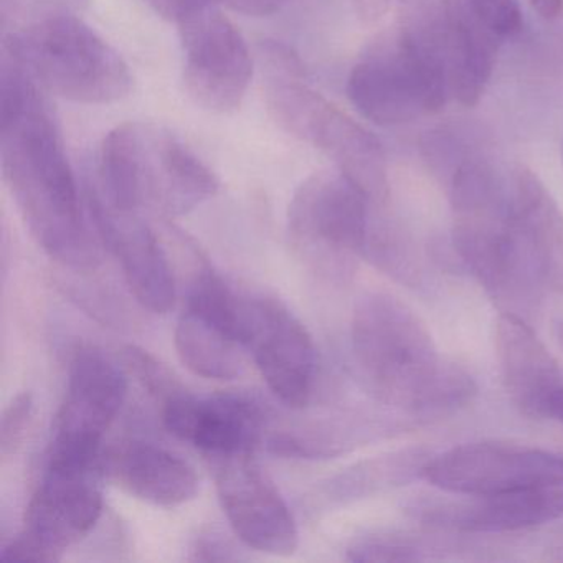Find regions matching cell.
Instances as JSON below:
<instances>
[{
  "label": "cell",
  "mask_w": 563,
  "mask_h": 563,
  "mask_svg": "<svg viewBox=\"0 0 563 563\" xmlns=\"http://www.w3.org/2000/svg\"><path fill=\"white\" fill-rule=\"evenodd\" d=\"M44 88L2 58L0 159L4 180L42 250L70 269L95 268L97 249L81 216L77 180Z\"/></svg>",
  "instance_id": "6da1fadb"
},
{
  "label": "cell",
  "mask_w": 563,
  "mask_h": 563,
  "mask_svg": "<svg viewBox=\"0 0 563 563\" xmlns=\"http://www.w3.org/2000/svg\"><path fill=\"white\" fill-rule=\"evenodd\" d=\"M351 349L365 388L410 417H444L477 395L471 374L441 358L424 322L391 295L367 292L358 299Z\"/></svg>",
  "instance_id": "7a4b0ae2"
},
{
  "label": "cell",
  "mask_w": 563,
  "mask_h": 563,
  "mask_svg": "<svg viewBox=\"0 0 563 563\" xmlns=\"http://www.w3.org/2000/svg\"><path fill=\"white\" fill-rule=\"evenodd\" d=\"M453 249L500 312L529 319L543 286L514 212L510 183L464 156L450 174Z\"/></svg>",
  "instance_id": "3957f363"
},
{
  "label": "cell",
  "mask_w": 563,
  "mask_h": 563,
  "mask_svg": "<svg viewBox=\"0 0 563 563\" xmlns=\"http://www.w3.org/2000/svg\"><path fill=\"white\" fill-rule=\"evenodd\" d=\"M98 196L111 209L137 213L146 203L184 216L219 192L216 174L166 128L124 123L103 140Z\"/></svg>",
  "instance_id": "277c9868"
},
{
  "label": "cell",
  "mask_w": 563,
  "mask_h": 563,
  "mask_svg": "<svg viewBox=\"0 0 563 563\" xmlns=\"http://www.w3.org/2000/svg\"><path fill=\"white\" fill-rule=\"evenodd\" d=\"M450 93L443 25H401L357 62L347 80L349 100L378 126H400L440 113Z\"/></svg>",
  "instance_id": "5b68a950"
},
{
  "label": "cell",
  "mask_w": 563,
  "mask_h": 563,
  "mask_svg": "<svg viewBox=\"0 0 563 563\" xmlns=\"http://www.w3.org/2000/svg\"><path fill=\"white\" fill-rule=\"evenodd\" d=\"M4 55L44 90L75 103H117L133 88L130 65L78 14L55 15L8 32Z\"/></svg>",
  "instance_id": "8992f818"
},
{
  "label": "cell",
  "mask_w": 563,
  "mask_h": 563,
  "mask_svg": "<svg viewBox=\"0 0 563 563\" xmlns=\"http://www.w3.org/2000/svg\"><path fill=\"white\" fill-rule=\"evenodd\" d=\"M371 206L341 174H314L302 180L289 203V242L309 268L345 279L354 272V260L364 256Z\"/></svg>",
  "instance_id": "52a82bcc"
},
{
  "label": "cell",
  "mask_w": 563,
  "mask_h": 563,
  "mask_svg": "<svg viewBox=\"0 0 563 563\" xmlns=\"http://www.w3.org/2000/svg\"><path fill=\"white\" fill-rule=\"evenodd\" d=\"M126 394V375L114 362L93 349L78 351L71 358L67 394L55 421L47 470L101 471V443Z\"/></svg>",
  "instance_id": "ba28073f"
},
{
  "label": "cell",
  "mask_w": 563,
  "mask_h": 563,
  "mask_svg": "<svg viewBox=\"0 0 563 563\" xmlns=\"http://www.w3.org/2000/svg\"><path fill=\"white\" fill-rule=\"evenodd\" d=\"M183 44L184 88L190 100L216 114L242 107L252 84V52L217 2H206L176 22Z\"/></svg>",
  "instance_id": "9c48e42d"
},
{
  "label": "cell",
  "mask_w": 563,
  "mask_h": 563,
  "mask_svg": "<svg viewBox=\"0 0 563 563\" xmlns=\"http://www.w3.org/2000/svg\"><path fill=\"white\" fill-rule=\"evenodd\" d=\"M98 473L47 470L29 503L24 529L5 543L2 562H58L64 552L80 542L103 514V494Z\"/></svg>",
  "instance_id": "30bf717a"
},
{
  "label": "cell",
  "mask_w": 563,
  "mask_h": 563,
  "mask_svg": "<svg viewBox=\"0 0 563 563\" xmlns=\"http://www.w3.org/2000/svg\"><path fill=\"white\" fill-rule=\"evenodd\" d=\"M423 477L460 496L563 487V456L539 448L479 441L431 456Z\"/></svg>",
  "instance_id": "8fae6325"
},
{
  "label": "cell",
  "mask_w": 563,
  "mask_h": 563,
  "mask_svg": "<svg viewBox=\"0 0 563 563\" xmlns=\"http://www.w3.org/2000/svg\"><path fill=\"white\" fill-rule=\"evenodd\" d=\"M217 494L240 542L256 552L289 556L299 545L288 504L253 454L213 460Z\"/></svg>",
  "instance_id": "7c38bea8"
},
{
  "label": "cell",
  "mask_w": 563,
  "mask_h": 563,
  "mask_svg": "<svg viewBox=\"0 0 563 563\" xmlns=\"http://www.w3.org/2000/svg\"><path fill=\"white\" fill-rule=\"evenodd\" d=\"M245 347L252 351L263 380L291 408L311 400L316 384V347L301 321L278 299L245 302Z\"/></svg>",
  "instance_id": "4fadbf2b"
},
{
  "label": "cell",
  "mask_w": 563,
  "mask_h": 563,
  "mask_svg": "<svg viewBox=\"0 0 563 563\" xmlns=\"http://www.w3.org/2000/svg\"><path fill=\"white\" fill-rule=\"evenodd\" d=\"M88 210L98 239L120 262L128 288L154 314H166L176 302V282L159 240L137 213L111 209L93 187Z\"/></svg>",
  "instance_id": "5bb4252c"
},
{
  "label": "cell",
  "mask_w": 563,
  "mask_h": 563,
  "mask_svg": "<svg viewBox=\"0 0 563 563\" xmlns=\"http://www.w3.org/2000/svg\"><path fill=\"white\" fill-rule=\"evenodd\" d=\"M163 421L170 434L212 461L253 454L263 430L258 405L235 395L197 398L184 391L163 405Z\"/></svg>",
  "instance_id": "9a60e30c"
},
{
  "label": "cell",
  "mask_w": 563,
  "mask_h": 563,
  "mask_svg": "<svg viewBox=\"0 0 563 563\" xmlns=\"http://www.w3.org/2000/svg\"><path fill=\"white\" fill-rule=\"evenodd\" d=\"M466 497V500L418 499L408 510L428 526L471 533L512 532L563 517L562 487Z\"/></svg>",
  "instance_id": "2e32d148"
},
{
  "label": "cell",
  "mask_w": 563,
  "mask_h": 563,
  "mask_svg": "<svg viewBox=\"0 0 563 563\" xmlns=\"http://www.w3.org/2000/svg\"><path fill=\"white\" fill-rule=\"evenodd\" d=\"M305 141L322 151L372 206L387 202L390 183L384 146L371 131L325 98L312 117Z\"/></svg>",
  "instance_id": "e0dca14e"
},
{
  "label": "cell",
  "mask_w": 563,
  "mask_h": 563,
  "mask_svg": "<svg viewBox=\"0 0 563 563\" xmlns=\"http://www.w3.org/2000/svg\"><path fill=\"white\" fill-rule=\"evenodd\" d=\"M496 349L504 387L527 417H545L547 401L560 387V368L553 355L520 316L500 312Z\"/></svg>",
  "instance_id": "ac0fdd59"
},
{
  "label": "cell",
  "mask_w": 563,
  "mask_h": 563,
  "mask_svg": "<svg viewBox=\"0 0 563 563\" xmlns=\"http://www.w3.org/2000/svg\"><path fill=\"white\" fill-rule=\"evenodd\" d=\"M503 38L471 9L470 0H446L443 57L450 91L464 107H476L493 77Z\"/></svg>",
  "instance_id": "d6986e66"
},
{
  "label": "cell",
  "mask_w": 563,
  "mask_h": 563,
  "mask_svg": "<svg viewBox=\"0 0 563 563\" xmlns=\"http://www.w3.org/2000/svg\"><path fill=\"white\" fill-rule=\"evenodd\" d=\"M101 471L131 496L161 507L189 503L199 493V477L187 461L150 443L118 448Z\"/></svg>",
  "instance_id": "ffe728a7"
},
{
  "label": "cell",
  "mask_w": 563,
  "mask_h": 563,
  "mask_svg": "<svg viewBox=\"0 0 563 563\" xmlns=\"http://www.w3.org/2000/svg\"><path fill=\"white\" fill-rule=\"evenodd\" d=\"M520 232L545 288L563 295V212L542 180L523 166L510 176Z\"/></svg>",
  "instance_id": "44dd1931"
},
{
  "label": "cell",
  "mask_w": 563,
  "mask_h": 563,
  "mask_svg": "<svg viewBox=\"0 0 563 563\" xmlns=\"http://www.w3.org/2000/svg\"><path fill=\"white\" fill-rule=\"evenodd\" d=\"M430 460V451L423 448H407L371 457L332 477L324 487L325 497L334 504H349L405 486L423 476Z\"/></svg>",
  "instance_id": "7402d4cb"
},
{
  "label": "cell",
  "mask_w": 563,
  "mask_h": 563,
  "mask_svg": "<svg viewBox=\"0 0 563 563\" xmlns=\"http://www.w3.org/2000/svg\"><path fill=\"white\" fill-rule=\"evenodd\" d=\"M174 344L180 362L199 377L227 382L243 374L239 342L187 309L177 322Z\"/></svg>",
  "instance_id": "603a6c76"
},
{
  "label": "cell",
  "mask_w": 563,
  "mask_h": 563,
  "mask_svg": "<svg viewBox=\"0 0 563 563\" xmlns=\"http://www.w3.org/2000/svg\"><path fill=\"white\" fill-rule=\"evenodd\" d=\"M245 302L227 283L206 266L197 273L187 299V311L219 328L227 335L245 345Z\"/></svg>",
  "instance_id": "cb8c5ba5"
},
{
  "label": "cell",
  "mask_w": 563,
  "mask_h": 563,
  "mask_svg": "<svg viewBox=\"0 0 563 563\" xmlns=\"http://www.w3.org/2000/svg\"><path fill=\"white\" fill-rule=\"evenodd\" d=\"M123 361L131 375L140 382L141 387L163 405L187 391L184 385L170 374L169 368L144 349L128 345L123 351Z\"/></svg>",
  "instance_id": "d4e9b609"
},
{
  "label": "cell",
  "mask_w": 563,
  "mask_h": 563,
  "mask_svg": "<svg viewBox=\"0 0 563 563\" xmlns=\"http://www.w3.org/2000/svg\"><path fill=\"white\" fill-rule=\"evenodd\" d=\"M421 550L400 537L368 533L352 540L347 560L355 563L417 562Z\"/></svg>",
  "instance_id": "484cf974"
},
{
  "label": "cell",
  "mask_w": 563,
  "mask_h": 563,
  "mask_svg": "<svg viewBox=\"0 0 563 563\" xmlns=\"http://www.w3.org/2000/svg\"><path fill=\"white\" fill-rule=\"evenodd\" d=\"M88 0H2V24L14 29L55 18V15L78 14Z\"/></svg>",
  "instance_id": "4316f807"
},
{
  "label": "cell",
  "mask_w": 563,
  "mask_h": 563,
  "mask_svg": "<svg viewBox=\"0 0 563 563\" xmlns=\"http://www.w3.org/2000/svg\"><path fill=\"white\" fill-rule=\"evenodd\" d=\"M34 415V397L31 391H22L12 398L5 407L0 420V456L9 460V456L18 453L27 433Z\"/></svg>",
  "instance_id": "83f0119b"
},
{
  "label": "cell",
  "mask_w": 563,
  "mask_h": 563,
  "mask_svg": "<svg viewBox=\"0 0 563 563\" xmlns=\"http://www.w3.org/2000/svg\"><path fill=\"white\" fill-rule=\"evenodd\" d=\"M474 14L500 38L514 37L523 27L519 0H470Z\"/></svg>",
  "instance_id": "f1b7e54d"
},
{
  "label": "cell",
  "mask_w": 563,
  "mask_h": 563,
  "mask_svg": "<svg viewBox=\"0 0 563 563\" xmlns=\"http://www.w3.org/2000/svg\"><path fill=\"white\" fill-rule=\"evenodd\" d=\"M190 560L194 562H235L242 560V555L236 552L235 547L222 536L216 533H207V536L199 537L192 547V556Z\"/></svg>",
  "instance_id": "f546056e"
},
{
  "label": "cell",
  "mask_w": 563,
  "mask_h": 563,
  "mask_svg": "<svg viewBox=\"0 0 563 563\" xmlns=\"http://www.w3.org/2000/svg\"><path fill=\"white\" fill-rule=\"evenodd\" d=\"M405 24H437L443 19L446 0H400Z\"/></svg>",
  "instance_id": "4dcf8cb0"
},
{
  "label": "cell",
  "mask_w": 563,
  "mask_h": 563,
  "mask_svg": "<svg viewBox=\"0 0 563 563\" xmlns=\"http://www.w3.org/2000/svg\"><path fill=\"white\" fill-rule=\"evenodd\" d=\"M217 2L249 18H268L282 11L288 0H217Z\"/></svg>",
  "instance_id": "1f68e13d"
},
{
  "label": "cell",
  "mask_w": 563,
  "mask_h": 563,
  "mask_svg": "<svg viewBox=\"0 0 563 563\" xmlns=\"http://www.w3.org/2000/svg\"><path fill=\"white\" fill-rule=\"evenodd\" d=\"M144 2L150 4L157 14L169 19V21L177 22L187 12L192 11V9L199 8V5L206 4V2H217V0H144Z\"/></svg>",
  "instance_id": "d6a6232c"
},
{
  "label": "cell",
  "mask_w": 563,
  "mask_h": 563,
  "mask_svg": "<svg viewBox=\"0 0 563 563\" xmlns=\"http://www.w3.org/2000/svg\"><path fill=\"white\" fill-rule=\"evenodd\" d=\"M391 0H352L355 15L364 25H375L390 11Z\"/></svg>",
  "instance_id": "836d02e7"
},
{
  "label": "cell",
  "mask_w": 563,
  "mask_h": 563,
  "mask_svg": "<svg viewBox=\"0 0 563 563\" xmlns=\"http://www.w3.org/2000/svg\"><path fill=\"white\" fill-rule=\"evenodd\" d=\"M529 4L547 21H553L563 14V0H529Z\"/></svg>",
  "instance_id": "e575fe53"
},
{
  "label": "cell",
  "mask_w": 563,
  "mask_h": 563,
  "mask_svg": "<svg viewBox=\"0 0 563 563\" xmlns=\"http://www.w3.org/2000/svg\"><path fill=\"white\" fill-rule=\"evenodd\" d=\"M545 417L555 418L563 423V387L556 388L547 401Z\"/></svg>",
  "instance_id": "d590c367"
},
{
  "label": "cell",
  "mask_w": 563,
  "mask_h": 563,
  "mask_svg": "<svg viewBox=\"0 0 563 563\" xmlns=\"http://www.w3.org/2000/svg\"><path fill=\"white\" fill-rule=\"evenodd\" d=\"M556 338H559L560 344L563 345V319H560L555 324Z\"/></svg>",
  "instance_id": "8d00e7d4"
},
{
  "label": "cell",
  "mask_w": 563,
  "mask_h": 563,
  "mask_svg": "<svg viewBox=\"0 0 563 563\" xmlns=\"http://www.w3.org/2000/svg\"><path fill=\"white\" fill-rule=\"evenodd\" d=\"M562 151H563V147H562Z\"/></svg>",
  "instance_id": "74e56055"
}]
</instances>
